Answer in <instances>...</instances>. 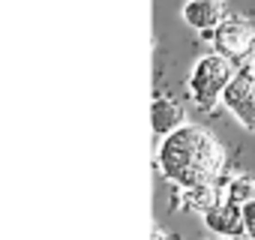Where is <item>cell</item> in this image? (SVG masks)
<instances>
[{
	"label": "cell",
	"mask_w": 255,
	"mask_h": 240,
	"mask_svg": "<svg viewBox=\"0 0 255 240\" xmlns=\"http://www.w3.org/2000/svg\"><path fill=\"white\" fill-rule=\"evenodd\" d=\"M150 123H153L156 138H165V135H171L174 129H180L186 123V111L177 99L156 93L153 102H150Z\"/></svg>",
	"instance_id": "cell-5"
},
{
	"label": "cell",
	"mask_w": 255,
	"mask_h": 240,
	"mask_svg": "<svg viewBox=\"0 0 255 240\" xmlns=\"http://www.w3.org/2000/svg\"><path fill=\"white\" fill-rule=\"evenodd\" d=\"M219 201H222V183H201V186H189V189H174V207L207 213Z\"/></svg>",
	"instance_id": "cell-7"
},
{
	"label": "cell",
	"mask_w": 255,
	"mask_h": 240,
	"mask_svg": "<svg viewBox=\"0 0 255 240\" xmlns=\"http://www.w3.org/2000/svg\"><path fill=\"white\" fill-rule=\"evenodd\" d=\"M240 213H243V234L255 240V201H249L246 207H240Z\"/></svg>",
	"instance_id": "cell-10"
},
{
	"label": "cell",
	"mask_w": 255,
	"mask_h": 240,
	"mask_svg": "<svg viewBox=\"0 0 255 240\" xmlns=\"http://www.w3.org/2000/svg\"><path fill=\"white\" fill-rule=\"evenodd\" d=\"M231 117L237 120V123H240L246 132L255 135V93H252L249 99H243L237 108H231Z\"/></svg>",
	"instance_id": "cell-9"
},
{
	"label": "cell",
	"mask_w": 255,
	"mask_h": 240,
	"mask_svg": "<svg viewBox=\"0 0 255 240\" xmlns=\"http://www.w3.org/2000/svg\"><path fill=\"white\" fill-rule=\"evenodd\" d=\"M153 240H165V231L159 225H153Z\"/></svg>",
	"instance_id": "cell-11"
},
{
	"label": "cell",
	"mask_w": 255,
	"mask_h": 240,
	"mask_svg": "<svg viewBox=\"0 0 255 240\" xmlns=\"http://www.w3.org/2000/svg\"><path fill=\"white\" fill-rule=\"evenodd\" d=\"M246 69H249V75L255 78V54H252V60H249V66H246Z\"/></svg>",
	"instance_id": "cell-12"
},
{
	"label": "cell",
	"mask_w": 255,
	"mask_h": 240,
	"mask_svg": "<svg viewBox=\"0 0 255 240\" xmlns=\"http://www.w3.org/2000/svg\"><path fill=\"white\" fill-rule=\"evenodd\" d=\"M213 240H216V237H213Z\"/></svg>",
	"instance_id": "cell-15"
},
{
	"label": "cell",
	"mask_w": 255,
	"mask_h": 240,
	"mask_svg": "<svg viewBox=\"0 0 255 240\" xmlns=\"http://www.w3.org/2000/svg\"><path fill=\"white\" fill-rule=\"evenodd\" d=\"M210 3H219V6H225V0H210Z\"/></svg>",
	"instance_id": "cell-14"
},
{
	"label": "cell",
	"mask_w": 255,
	"mask_h": 240,
	"mask_svg": "<svg viewBox=\"0 0 255 240\" xmlns=\"http://www.w3.org/2000/svg\"><path fill=\"white\" fill-rule=\"evenodd\" d=\"M156 165L174 189H189L201 183H222L225 150L216 135L198 123H183L171 135L159 138Z\"/></svg>",
	"instance_id": "cell-1"
},
{
	"label": "cell",
	"mask_w": 255,
	"mask_h": 240,
	"mask_svg": "<svg viewBox=\"0 0 255 240\" xmlns=\"http://www.w3.org/2000/svg\"><path fill=\"white\" fill-rule=\"evenodd\" d=\"M222 198L237 204V207H246L249 201H255V177L252 174H234L225 180L222 186Z\"/></svg>",
	"instance_id": "cell-8"
},
{
	"label": "cell",
	"mask_w": 255,
	"mask_h": 240,
	"mask_svg": "<svg viewBox=\"0 0 255 240\" xmlns=\"http://www.w3.org/2000/svg\"><path fill=\"white\" fill-rule=\"evenodd\" d=\"M234 75V63L225 60L222 54L216 51H207L201 54L192 69H189V78H186V90H189V99L201 108V111H210L219 99H222V90L225 84L231 81Z\"/></svg>",
	"instance_id": "cell-2"
},
{
	"label": "cell",
	"mask_w": 255,
	"mask_h": 240,
	"mask_svg": "<svg viewBox=\"0 0 255 240\" xmlns=\"http://www.w3.org/2000/svg\"><path fill=\"white\" fill-rule=\"evenodd\" d=\"M180 18H183V24H189L192 30H198L204 36V33L216 30V24L225 18V9L219 3H210V0H186L180 9Z\"/></svg>",
	"instance_id": "cell-6"
},
{
	"label": "cell",
	"mask_w": 255,
	"mask_h": 240,
	"mask_svg": "<svg viewBox=\"0 0 255 240\" xmlns=\"http://www.w3.org/2000/svg\"><path fill=\"white\" fill-rule=\"evenodd\" d=\"M210 45H213L216 54H222L231 63L252 57V51H255V21L246 18V15H237V12L225 15L216 24L213 36H210Z\"/></svg>",
	"instance_id": "cell-3"
},
{
	"label": "cell",
	"mask_w": 255,
	"mask_h": 240,
	"mask_svg": "<svg viewBox=\"0 0 255 240\" xmlns=\"http://www.w3.org/2000/svg\"><path fill=\"white\" fill-rule=\"evenodd\" d=\"M231 240H252V237H246V234H240V237H231Z\"/></svg>",
	"instance_id": "cell-13"
},
{
	"label": "cell",
	"mask_w": 255,
	"mask_h": 240,
	"mask_svg": "<svg viewBox=\"0 0 255 240\" xmlns=\"http://www.w3.org/2000/svg\"><path fill=\"white\" fill-rule=\"evenodd\" d=\"M201 219H204L207 231L213 237H219V240H231V237L243 234V213H240L237 204H231L225 198L219 204H213L207 213H201Z\"/></svg>",
	"instance_id": "cell-4"
}]
</instances>
